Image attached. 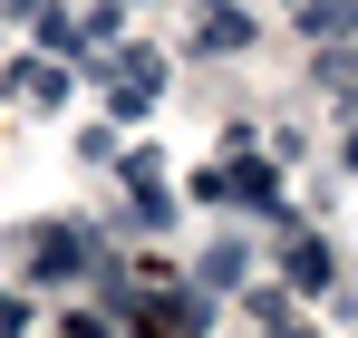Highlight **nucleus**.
<instances>
[{
  "mask_svg": "<svg viewBox=\"0 0 358 338\" xmlns=\"http://www.w3.org/2000/svg\"><path fill=\"white\" fill-rule=\"evenodd\" d=\"M242 281V242H213V251H203V290H233Z\"/></svg>",
  "mask_w": 358,
  "mask_h": 338,
  "instance_id": "5",
  "label": "nucleus"
},
{
  "mask_svg": "<svg viewBox=\"0 0 358 338\" xmlns=\"http://www.w3.org/2000/svg\"><path fill=\"white\" fill-rule=\"evenodd\" d=\"M39 39H49L59 58H78V20H68V10H39Z\"/></svg>",
  "mask_w": 358,
  "mask_h": 338,
  "instance_id": "6",
  "label": "nucleus"
},
{
  "mask_svg": "<svg viewBox=\"0 0 358 338\" xmlns=\"http://www.w3.org/2000/svg\"><path fill=\"white\" fill-rule=\"evenodd\" d=\"M271 338H310V329H291V319H271Z\"/></svg>",
  "mask_w": 358,
  "mask_h": 338,
  "instance_id": "7",
  "label": "nucleus"
},
{
  "mask_svg": "<svg viewBox=\"0 0 358 338\" xmlns=\"http://www.w3.org/2000/svg\"><path fill=\"white\" fill-rule=\"evenodd\" d=\"M107 68V97H117V116H145L155 97H165V58H145V49H117V58H97Z\"/></svg>",
  "mask_w": 358,
  "mask_h": 338,
  "instance_id": "1",
  "label": "nucleus"
},
{
  "mask_svg": "<svg viewBox=\"0 0 358 338\" xmlns=\"http://www.w3.org/2000/svg\"><path fill=\"white\" fill-rule=\"evenodd\" d=\"M349 165H358V135H349Z\"/></svg>",
  "mask_w": 358,
  "mask_h": 338,
  "instance_id": "9",
  "label": "nucleus"
},
{
  "mask_svg": "<svg viewBox=\"0 0 358 338\" xmlns=\"http://www.w3.org/2000/svg\"><path fill=\"white\" fill-rule=\"evenodd\" d=\"M203 49H213V58L252 49V10H223V0H213V10H203Z\"/></svg>",
  "mask_w": 358,
  "mask_h": 338,
  "instance_id": "3",
  "label": "nucleus"
},
{
  "mask_svg": "<svg viewBox=\"0 0 358 338\" xmlns=\"http://www.w3.org/2000/svg\"><path fill=\"white\" fill-rule=\"evenodd\" d=\"M291 290H329V242H291Z\"/></svg>",
  "mask_w": 358,
  "mask_h": 338,
  "instance_id": "4",
  "label": "nucleus"
},
{
  "mask_svg": "<svg viewBox=\"0 0 358 338\" xmlns=\"http://www.w3.org/2000/svg\"><path fill=\"white\" fill-rule=\"evenodd\" d=\"M0 10H39V0H0Z\"/></svg>",
  "mask_w": 358,
  "mask_h": 338,
  "instance_id": "8",
  "label": "nucleus"
},
{
  "mask_svg": "<svg viewBox=\"0 0 358 338\" xmlns=\"http://www.w3.org/2000/svg\"><path fill=\"white\" fill-rule=\"evenodd\" d=\"M87 261H97V232H78V223H49L29 242V271H39V281H68V271H87Z\"/></svg>",
  "mask_w": 358,
  "mask_h": 338,
  "instance_id": "2",
  "label": "nucleus"
}]
</instances>
